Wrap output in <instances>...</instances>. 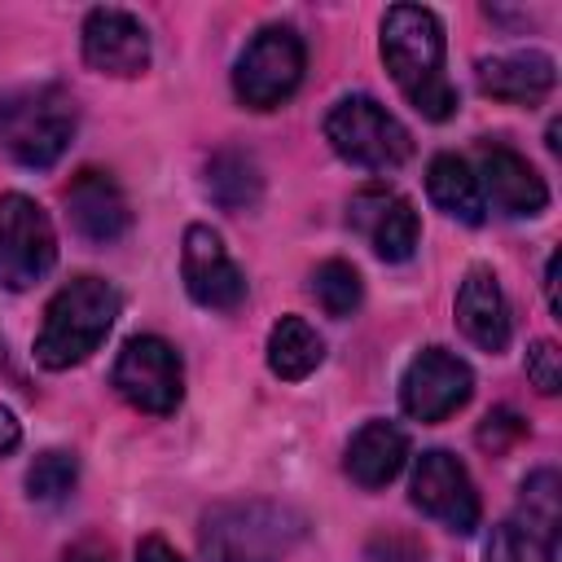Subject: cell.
I'll list each match as a JSON object with an SVG mask.
<instances>
[{
  "instance_id": "f546056e",
  "label": "cell",
  "mask_w": 562,
  "mask_h": 562,
  "mask_svg": "<svg viewBox=\"0 0 562 562\" xmlns=\"http://www.w3.org/2000/svg\"><path fill=\"white\" fill-rule=\"evenodd\" d=\"M18 443H22V426H18L13 408H4V404H0V457H9Z\"/></svg>"
},
{
  "instance_id": "52a82bcc",
  "label": "cell",
  "mask_w": 562,
  "mask_h": 562,
  "mask_svg": "<svg viewBox=\"0 0 562 562\" xmlns=\"http://www.w3.org/2000/svg\"><path fill=\"white\" fill-rule=\"evenodd\" d=\"M57 263V233L26 193H0V285L31 290Z\"/></svg>"
},
{
  "instance_id": "7402d4cb",
  "label": "cell",
  "mask_w": 562,
  "mask_h": 562,
  "mask_svg": "<svg viewBox=\"0 0 562 562\" xmlns=\"http://www.w3.org/2000/svg\"><path fill=\"white\" fill-rule=\"evenodd\" d=\"M514 522L544 536L549 544L558 540V522H562V479H558V470L527 474V483L518 492V518Z\"/></svg>"
},
{
  "instance_id": "8992f818",
  "label": "cell",
  "mask_w": 562,
  "mask_h": 562,
  "mask_svg": "<svg viewBox=\"0 0 562 562\" xmlns=\"http://www.w3.org/2000/svg\"><path fill=\"white\" fill-rule=\"evenodd\" d=\"M290 514L268 501L220 505L202 522V553L206 562H272L285 536H294Z\"/></svg>"
},
{
  "instance_id": "8fae6325",
  "label": "cell",
  "mask_w": 562,
  "mask_h": 562,
  "mask_svg": "<svg viewBox=\"0 0 562 562\" xmlns=\"http://www.w3.org/2000/svg\"><path fill=\"white\" fill-rule=\"evenodd\" d=\"M180 277H184V290H189V299L198 307L233 312L246 299L241 268L228 259L220 233L206 228V224H189L184 228V241H180Z\"/></svg>"
},
{
  "instance_id": "d6986e66",
  "label": "cell",
  "mask_w": 562,
  "mask_h": 562,
  "mask_svg": "<svg viewBox=\"0 0 562 562\" xmlns=\"http://www.w3.org/2000/svg\"><path fill=\"white\" fill-rule=\"evenodd\" d=\"M426 189H430V202H435L443 215H452V220H461V224H483V211H487V206H483L479 180H474V171H470L465 158H457V154L430 158Z\"/></svg>"
},
{
  "instance_id": "4316f807",
  "label": "cell",
  "mask_w": 562,
  "mask_h": 562,
  "mask_svg": "<svg viewBox=\"0 0 562 562\" xmlns=\"http://www.w3.org/2000/svg\"><path fill=\"white\" fill-rule=\"evenodd\" d=\"M364 558H369V562H426L422 544L408 540V536H400V531H378V536L369 540Z\"/></svg>"
},
{
  "instance_id": "4dcf8cb0",
  "label": "cell",
  "mask_w": 562,
  "mask_h": 562,
  "mask_svg": "<svg viewBox=\"0 0 562 562\" xmlns=\"http://www.w3.org/2000/svg\"><path fill=\"white\" fill-rule=\"evenodd\" d=\"M544 294H549V307L562 312V299H558V255H549V263H544Z\"/></svg>"
},
{
  "instance_id": "44dd1931",
  "label": "cell",
  "mask_w": 562,
  "mask_h": 562,
  "mask_svg": "<svg viewBox=\"0 0 562 562\" xmlns=\"http://www.w3.org/2000/svg\"><path fill=\"white\" fill-rule=\"evenodd\" d=\"M206 193H211V202H220L224 211H246V206L259 202L263 176H259V167H255L250 154H241V149H220V154H211V162H206Z\"/></svg>"
},
{
  "instance_id": "83f0119b",
  "label": "cell",
  "mask_w": 562,
  "mask_h": 562,
  "mask_svg": "<svg viewBox=\"0 0 562 562\" xmlns=\"http://www.w3.org/2000/svg\"><path fill=\"white\" fill-rule=\"evenodd\" d=\"M522 430H527V426L518 422V413L496 408V413H487V422L479 426V448H487V452H505Z\"/></svg>"
},
{
  "instance_id": "3957f363",
  "label": "cell",
  "mask_w": 562,
  "mask_h": 562,
  "mask_svg": "<svg viewBox=\"0 0 562 562\" xmlns=\"http://www.w3.org/2000/svg\"><path fill=\"white\" fill-rule=\"evenodd\" d=\"M75 97L61 83H26L0 97V145L22 167H53L75 136Z\"/></svg>"
},
{
  "instance_id": "ac0fdd59",
  "label": "cell",
  "mask_w": 562,
  "mask_h": 562,
  "mask_svg": "<svg viewBox=\"0 0 562 562\" xmlns=\"http://www.w3.org/2000/svg\"><path fill=\"white\" fill-rule=\"evenodd\" d=\"M408 461V435L395 422H364L347 443V474L360 487H386Z\"/></svg>"
},
{
  "instance_id": "e0dca14e",
  "label": "cell",
  "mask_w": 562,
  "mask_h": 562,
  "mask_svg": "<svg viewBox=\"0 0 562 562\" xmlns=\"http://www.w3.org/2000/svg\"><path fill=\"white\" fill-rule=\"evenodd\" d=\"M553 57L549 53H536V48H522V53H496V57H483L479 61V88L483 97L492 101H505V105H536L553 92Z\"/></svg>"
},
{
  "instance_id": "cb8c5ba5",
  "label": "cell",
  "mask_w": 562,
  "mask_h": 562,
  "mask_svg": "<svg viewBox=\"0 0 562 562\" xmlns=\"http://www.w3.org/2000/svg\"><path fill=\"white\" fill-rule=\"evenodd\" d=\"M75 479H79V461L70 452H61V448H48L26 470V496L40 501V505H53L75 487Z\"/></svg>"
},
{
  "instance_id": "5b68a950",
  "label": "cell",
  "mask_w": 562,
  "mask_h": 562,
  "mask_svg": "<svg viewBox=\"0 0 562 562\" xmlns=\"http://www.w3.org/2000/svg\"><path fill=\"white\" fill-rule=\"evenodd\" d=\"M307 48L294 26H263L237 57L233 66V92L250 110H272L294 97L303 83Z\"/></svg>"
},
{
  "instance_id": "ffe728a7",
  "label": "cell",
  "mask_w": 562,
  "mask_h": 562,
  "mask_svg": "<svg viewBox=\"0 0 562 562\" xmlns=\"http://www.w3.org/2000/svg\"><path fill=\"white\" fill-rule=\"evenodd\" d=\"M321 360H325V342L303 316H281L272 325V334H268V369L281 382H303Z\"/></svg>"
},
{
  "instance_id": "277c9868",
  "label": "cell",
  "mask_w": 562,
  "mask_h": 562,
  "mask_svg": "<svg viewBox=\"0 0 562 562\" xmlns=\"http://www.w3.org/2000/svg\"><path fill=\"white\" fill-rule=\"evenodd\" d=\"M325 140L334 145L338 158L369 171H391L413 154L408 127L373 97H342L325 114Z\"/></svg>"
},
{
  "instance_id": "9c48e42d",
  "label": "cell",
  "mask_w": 562,
  "mask_h": 562,
  "mask_svg": "<svg viewBox=\"0 0 562 562\" xmlns=\"http://www.w3.org/2000/svg\"><path fill=\"white\" fill-rule=\"evenodd\" d=\"M470 391H474L470 364L443 347H422L400 378V404L417 422H443L470 400Z\"/></svg>"
},
{
  "instance_id": "2e32d148",
  "label": "cell",
  "mask_w": 562,
  "mask_h": 562,
  "mask_svg": "<svg viewBox=\"0 0 562 562\" xmlns=\"http://www.w3.org/2000/svg\"><path fill=\"white\" fill-rule=\"evenodd\" d=\"M457 325L461 334L483 347V351H501L514 334V316L505 303L501 281L492 277V268H470L465 281L457 285Z\"/></svg>"
},
{
  "instance_id": "30bf717a",
  "label": "cell",
  "mask_w": 562,
  "mask_h": 562,
  "mask_svg": "<svg viewBox=\"0 0 562 562\" xmlns=\"http://www.w3.org/2000/svg\"><path fill=\"white\" fill-rule=\"evenodd\" d=\"M413 505L422 514H430L435 522H443L448 531H457V536H470L479 527V492H474L465 465L443 448H430V452L417 457V465H413Z\"/></svg>"
},
{
  "instance_id": "f1b7e54d",
  "label": "cell",
  "mask_w": 562,
  "mask_h": 562,
  "mask_svg": "<svg viewBox=\"0 0 562 562\" xmlns=\"http://www.w3.org/2000/svg\"><path fill=\"white\" fill-rule=\"evenodd\" d=\"M136 562H180V553H176L162 536H145V540L136 544Z\"/></svg>"
},
{
  "instance_id": "7c38bea8",
  "label": "cell",
  "mask_w": 562,
  "mask_h": 562,
  "mask_svg": "<svg viewBox=\"0 0 562 562\" xmlns=\"http://www.w3.org/2000/svg\"><path fill=\"white\" fill-rule=\"evenodd\" d=\"M347 220L351 228L373 246L378 259L386 263H404L413 259L417 241H422V224H417V211L408 198H400L395 189H382V184H369L351 198L347 206Z\"/></svg>"
},
{
  "instance_id": "484cf974",
  "label": "cell",
  "mask_w": 562,
  "mask_h": 562,
  "mask_svg": "<svg viewBox=\"0 0 562 562\" xmlns=\"http://www.w3.org/2000/svg\"><path fill=\"white\" fill-rule=\"evenodd\" d=\"M527 378H531V386L540 395H558L562 391V351H558V342H549V338L531 342V351H527Z\"/></svg>"
},
{
  "instance_id": "7a4b0ae2",
  "label": "cell",
  "mask_w": 562,
  "mask_h": 562,
  "mask_svg": "<svg viewBox=\"0 0 562 562\" xmlns=\"http://www.w3.org/2000/svg\"><path fill=\"white\" fill-rule=\"evenodd\" d=\"M114 316H119V290L110 281L101 277L66 281L44 307V325L35 334V360L44 369L83 364L105 342Z\"/></svg>"
},
{
  "instance_id": "d4e9b609",
  "label": "cell",
  "mask_w": 562,
  "mask_h": 562,
  "mask_svg": "<svg viewBox=\"0 0 562 562\" xmlns=\"http://www.w3.org/2000/svg\"><path fill=\"white\" fill-rule=\"evenodd\" d=\"M483 558L487 562H553V544L509 518V522L492 527V540H487Z\"/></svg>"
},
{
  "instance_id": "5bb4252c",
  "label": "cell",
  "mask_w": 562,
  "mask_h": 562,
  "mask_svg": "<svg viewBox=\"0 0 562 562\" xmlns=\"http://www.w3.org/2000/svg\"><path fill=\"white\" fill-rule=\"evenodd\" d=\"M83 61L114 79H136L149 66V35L123 9H92L83 18Z\"/></svg>"
},
{
  "instance_id": "9a60e30c",
  "label": "cell",
  "mask_w": 562,
  "mask_h": 562,
  "mask_svg": "<svg viewBox=\"0 0 562 562\" xmlns=\"http://www.w3.org/2000/svg\"><path fill=\"white\" fill-rule=\"evenodd\" d=\"M66 215H70V228L97 246L119 241L132 224V211H127L119 180L110 171H97V167H83L66 184Z\"/></svg>"
},
{
  "instance_id": "603a6c76",
  "label": "cell",
  "mask_w": 562,
  "mask_h": 562,
  "mask_svg": "<svg viewBox=\"0 0 562 562\" xmlns=\"http://www.w3.org/2000/svg\"><path fill=\"white\" fill-rule=\"evenodd\" d=\"M312 294L316 303L325 307V316H351L364 299V285H360V272L347 263V259H325L316 272H312Z\"/></svg>"
},
{
  "instance_id": "ba28073f",
  "label": "cell",
  "mask_w": 562,
  "mask_h": 562,
  "mask_svg": "<svg viewBox=\"0 0 562 562\" xmlns=\"http://www.w3.org/2000/svg\"><path fill=\"white\" fill-rule=\"evenodd\" d=\"M114 391L140 408V413H154V417H167L176 413L180 395H184V369H180V356L167 338L158 334H136L123 342L119 360H114V373H110Z\"/></svg>"
},
{
  "instance_id": "6da1fadb",
  "label": "cell",
  "mask_w": 562,
  "mask_h": 562,
  "mask_svg": "<svg viewBox=\"0 0 562 562\" xmlns=\"http://www.w3.org/2000/svg\"><path fill=\"white\" fill-rule=\"evenodd\" d=\"M382 61L422 119H430V123L452 119L457 88L443 75V26L430 9H422V4H391L386 9Z\"/></svg>"
},
{
  "instance_id": "1f68e13d",
  "label": "cell",
  "mask_w": 562,
  "mask_h": 562,
  "mask_svg": "<svg viewBox=\"0 0 562 562\" xmlns=\"http://www.w3.org/2000/svg\"><path fill=\"white\" fill-rule=\"evenodd\" d=\"M61 562H110L97 544H75V549H66V558Z\"/></svg>"
},
{
  "instance_id": "4fadbf2b",
  "label": "cell",
  "mask_w": 562,
  "mask_h": 562,
  "mask_svg": "<svg viewBox=\"0 0 562 562\" xmlns=\"http://www.w3.org/2000/svg\"><path fill=\"white\" fill-rule=\"evenodd\" d=\"M474 180H479L483 206H496L501 215H514V220L540 215L544 202H549V189L536 176V167L518 149H509L501 140L479 145V171H474Z\"/></svg>"
}]
</instances>
